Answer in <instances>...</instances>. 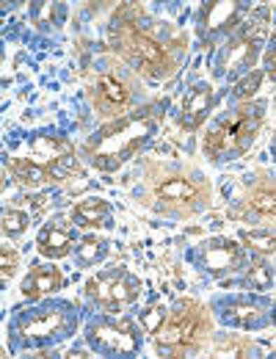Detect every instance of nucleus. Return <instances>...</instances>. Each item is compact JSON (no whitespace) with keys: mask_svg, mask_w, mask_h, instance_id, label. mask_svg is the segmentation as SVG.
Here are the masks:
<instances>
[{"mask_svg":"<svg viewBox=\"0 0 276 359\" xmlns=\"http://www.w3.org/2000/svg\"><path fill=\"white\" fill-rule=\"evenodd\" d=\"M152 128H155V119L141 111L136 116H127L125 122H113L99 133H94L86 144V152L97 169L113 172L144 147V141L152 135Z\"/></svg>","mask_w":276,"mask_h":359,"instance_id":"f257e3e1","label":"nucleus"},{"mask_svg":"<svg viewBox=\"0 0 276 359\" xmlns=\"http://www.w3.org/2000/svg\"><path fill=\"white\" fill-rule=\"evenodd\" d=\"M260 128V116H249V114H237L232 119H224L219 125V130L205 141V149L216 158H224L230 152H243L249 149L251 138Z\"/></svg>","mask_w":276,"mask_h":359,"instance_id":"f03ea898","label":"nucleus"},{"mask_svg":"<svg viewBox=\"0 0 276 359\" xmlns=\"http://www.w3.org/2000/svg\"><path fill=\"white\" fill-rule=\"evenodd\" d=\"M89 290L99 302H133L138 296V279L125 271H108L89 282Z\"/></svg>","mask_w":276,"mask_h":359,"instance_id":"7ed1b4c3","label":"nucleus"},{"mask_svg":"<svg viewBox=\"0 0 276 359\" xmlns=\"http://www.w3.org/2000/svg\"><path fill=\"white\" fill-rule=\"evenodd\" d=\"M92 340L105 348V351H113V354H133L138 348L136 334L130 332L127 323L122 326H111V323H94L92 326Z\"/></svg>","mask_w":276,"mask_h":359,"instance_id":"20e7f679","label":"nucleus"},{"mask_svg":"<svg viewBox=\"0 0 276 359\" xmlns=\"http://www.w3.org/2000/svg\"><path fill=\"white\" fill-rule=\"evenodd\" d=\"M125 47H127L130 58L136 61L141 69H163L166 67V50L158 45V42H152L149 36H144V34L127 31Z\"/></svg>","mask_w":276,"mask_h":359,"instance_id":"39448f33","label":"nucleus"},{"mask_svg":"<svg viewBox=\"0 0 276 359\" xmlns=\"http://www.w3.org/2000/svg\"><path fill=\"white\" fill-rule=\"evenodd\" d=\"M64 326H67V315L61 313V310H55V307H50V310H42V313H36L34 318L22 320L20 332L25 337H50V334L61 332Z\"/></svg>","mask_w":276,"mask_h":359,"instance_id":"423d86ee","label":"nucleus"},{"mask_svg":"<svg viewBox=\"0 0 276 359\" xmlns=\"http://www.w3.org/2000/svg\"><path fill=\"white\" fill-rule=\"evenodd\" d=\"M210 105H213V91L207 86H196L185 97V105H183V125L188 130L199 128L205 122V116L210 114Z\"/></svg>","mask_w":276,"mask_h":359,"instance_id":"0eeeda50","label":"nucleus"},{"mask_svg":"<svg viewBox=\"0 0 276 359\" xmlns=\"http://www.w3.org/2000/svg\"><path fill=\"white\" fill-rule=\"evenodd\" d=\"M202 260H205V266L213 273H221V271H227L240 263V252H237V246L232 241H213V243L205 246Z\"/></svg>","mask_w":276,"mask_h":359,"instance_id":"6e6552de","label":"nucleus"},{"mask_svg":"<svg viewBox=\"0 0 276 359\" xmlns=\"http://www.w3.org/2000/svg\"><path fill=\"white\" fill-rule=\"evenodd\" d=\"M196 332V315H185L180 313L172 323H163L158 329V343L160 346H180V343H188Z\"/></svg>","mask_w":276,"mask_h":359,"instance_id":"1a4fd4ad","label":"nucleus"},{"mask_svg":"<svg viewBox=\"0 0 276 359\" xmlns=\"http://www.w3.org/2000/svg\"><path fill=\"white\" fill-rule=\"evenodd\" d=\"M72 249V232L64 226H47L39 238V252L50 260H61L67 257Z\"/></svg>","mask_w":276,"mask_h":359,"instance_id":"9d476101","label":"nucleus"},{"mask_svg":"<svg viewBox=\"0 0 276 359\" xmlns=\"http://www.w3.org/2000/svg\"><path fill=\"white\" fill-rule=\"evenodd\" d=\"M251 53H254V42L237 36L235 42H230V45L221 50V58H219V75H224V72H230V69H237V67L249 64V61H251Z\"/></svg>","mask_w":276,"mask_h":359,"instance_id":"9b49d317","label":"nucleus"},{"mask_svg":"<svg viewBox=\"0 0 276 359\" xmlns=\"http://www.w3.org/2000/svg\"><path fill=\"white\" fill-rule=\"evenodd\" d=\"M237 14H240V6H237V3H227V0L210 3V6H205V11H202V28H205V31H207V28H210V31H219V28L235 22Z\"/></svg>","mask_w":276,"mask_h":359,"instance_id":"f8f14e48","label":"nucleus"},{"mask_svg":"<svg viewBox=\"0 0 276 359\" xmlns=\"http://www.w3.org/2000/svg\"><path fill=\"white\" fill-rule=\"evenodd\" d=\"M31 149H34V155H36V161H39V166H53L58 158H64V155H72V147L64 141V138H50V135H42V138H36L34 144H31Z\"/></svg>","mask_w":276,"mask_h":359,"instance_id":"ddd939ff","label":"nucleus"},{"mask_svg":"<svg viewBox=\"0 0 276 359\" xmlns=\"http://www.w3.org/2000/svg\"><path fill=\"white\" fill-rule=\"evenodd\" d=\"M75 222L81 226H99L108 222V216H111V208H108V202H102V199H83L78 208H75Z\"/></svg>","mask_w":276,"mask_h":359,"instance_id":"4468645a","label":"nucleus"},{"mask_svg":"<svg viewBox=\"0 0 276 359\" xmlns=\"http://www.w3.org/2000/svg\"><path fill=\"white\" fill-rule=\"evenodd\" d=\"M11 172H14V177L20 180V182H25V185H47V182L55 180L45 166H39L34 161H11Z\"/></svg>","mask_w":276,"mask_h":359,"instance_id":"2eb2a0df","label":"nucleus"},{"mask_svg":"<svg viewBox=\"0 0 276 359\" xmlns=\"http://www.w3.org/2000/svg\"><path fill=\"white\" fill-rule=\"evenodd\" d=\"M61 287V273L55 269H36L28 279H25V293L34 296V293H50V290H58Z\"/></svg>","mask_w":276,"mask_h":359,"instance_id":"dca6fc26","label":"nucleus"},{"mask_svg":"<svg viewBox=\"0 0 276 359\" xmlns=\"http://www.w3.org/2000/svg\"><path fill=\"white\" fill-rule=\"evenodd\" d=\"M99 100L108 102L111 108H122V105H127L130 91L125 89V83H119L113 75H102L99 78Z\"/></svg>","mask_w":276,"mask_h":359,"instance_id":"f3484780","label":"nucleus"},{"mask_svg":"<svg viewBox=\"0 0 276 359\" xmlns=\"http://www.w3.org/2000/svg\"><path fill=\"white\" fill-rule=\"evenodd\" d=\"M158 196L172 199V202H188V199L196 196V185L191 180H183V177L166 180V182L158 185Z\"/></svg>","mask_w":276,"mask_h":359,"instance_id":"a211bd4d","label":"nucleus"},{"mask_svg":"<svg viewBox=\"0 0 276 359\" xmlns=\"http://www.w3.org/2000/svg\"><path fill=\"white\" fill-rule=\"evenodd\" d=\"M227 320L251 329V326H260L263 323V315H260V307H254V304H232Z\"/></svg>","mask_w":276,"mask_h":359,"instance_id":"6ab92c4d","label":"nucleus"},{"mask_svg":"<svg viewBox=\"0 0 276 359\" xmlns=\"http://www.w3.org/2000/svg\"><path fill=\"white\" fill-rule=\"evenodd\" d=\"M105 252H108V243H102V241H97V238H86V241L78 246V263L94 266V263H99V260L105 257Z\"/></svg>","mask_w":276,"mask_h":359,"instance_id":"aec40b11","label":"nucleus"},{"mask_svg":"<svg viewBox=\"0 0 276 359\" xmlns=\"http://www.w3.org/2000/svg\"><path fill=\"white\" fill-rule=\"evenodd\" d=\"M271 282H274V273L263 263H254L246 273V285L254 287V290H265V287H271Z\"/></svg>","mask_w":276,"mask_h":359,"instance_id":"412c9836","label":"nucleus"},{"mask_svg":"<svg viewBox=\"0 0 276 359\" xmlns=\"http://www.w3.org/2000/svg\"><path fill=\"white\" fill-rule=\"evenodd\" d=\"M243 241H246L251 249L263 252V255L276 252V235H271V232H243Z\"/></svg>","mask_w":276,"mask_h":359,"instance_id":"4be33fe9","label":"nucleus"},{"mask_svg":"<svg viewBox=\"0 0 276 359\" xmlns=\"http://www.w3.org/2000/svg\"><path fill=\"white\" fill-rule=\"evenodd\" d=\"M3 229L6 235H22L28 229V216L20 210H6L3 213Z\"/></svg>","mask_w":276,"mask_h":359,"instance_id":"5701e85b","label":"nucleus"},{"mask_svg":"<svg viewBox=\"0 0 276 359\" xmlns=\"http://www.w3.org/2000/svg\"><path fill=\"white\" fill-rule=\"evenodd\" d=\"M260 83H263V72L260 69H254V72H249L237 86H235V97L237 100H246V97H251L254 91L260 89Z\"/></svg>","mask_w":276,"mask_h":359,"instance_id":"b1692460","label":"nucleus"},{"mask_svg":"<svg viewBox=\"0 0 276 359\" xmlns=\"http://www.w3.org/2000/svg\"><path fill=\"white\" fill-rule=\"evenodd\" d=\"M31 14H34V20H36L39 25H53L58 8H55V3H34V6H31Z\"/></svg>","mask_w":276,"mask_h":359,"instance_id":"393cba45","label":"nucleus"},{"mask_svg":"<svg viewBox=\"0 0 276 359\" xmlns=\"http://www.w3.org/2000/svg\"><path fill=\"white\" fill-rule=\"evenodd\" d=\"M251 205L260 213H276V191H257Z\"/></svg>","mask_w":276,"mask_h":359,"instance_id":"a878e982","label":"nucleus"},{"mask_svg":"<svg viewBox=\"0 0 276 359\" xmlns=\"http://www.w3.org/2000/svg\"><path fill=\"white\" fill-rule=\"evenodd\" d=\"M163 320H166V310H160V307H155V310H149V313L144 315V326L152 334H158V329H160Z\"/></svg>","mask_w":276,"mask_h":359,"instance_id":"bb28decb","label":"nucleus"},{"mask_svg":"<svg viewBox=\"0 0 276 359\" xmlns=\"http://www.w3.org/2000/svg\"><path fill=\"white\" fill-rule=\"evenodd\" d=\"M0 263H3V282H8V276L14 273V266H17V255L8 252V249H3L0 252Z\"/></svg>","mask_w":276,"mask_h":359,"instance_id":"cd10ccee","label":"nucleus"},{"mask_svg":"<svg viewBox=\"0 0 276 359\" xmlns=\"http://www.w3.org/2000/svg\"><path fill=\"white\" fill-rule=\"evenodd\" d=\"M50 199H53V194H36V196H31V208H34V213H45L47 208H50Z\"/></svg>","mask_w":276,"mask_h":359,"instance_id":"c85d7f7f","label":"nucleus"},{"mask_svg":"<svg viewBox=\"0 0 276 359\" xmlns=\"http://www.w3.org/2000/svg\"><path fill=\"white\" fill-rule=\"evenodd\" d=\"M265 67H268V75L276 81V42H274V47L268 50V55H265Z\"/></svg>","mask_w":276,"mask_h":359,"instance_id":"c756f323","label":"nucleus"}]
</instances>
